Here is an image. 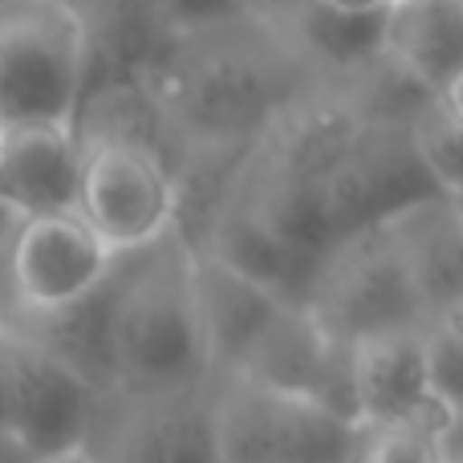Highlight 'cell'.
<instances>
[{"label": "cell", "instance_id": "6da1fadb", "mask_svg": "<svg viewBox=\"0 0 463 463\" xmlns=\"http://www.w3.org/2000/svg\"><path fill=\"white\" fill-rule=\"evenodd\" d=\"M309 65L260 13L216 33L171 41L138 86L159 110L175 151L256 146L305 94Z\"/></svg>", "mask_w": 463, "mask_h": 463}, {"label": "cell", "instance_id": "7a4b0ae2", "mask_svg": "<svg viewBox=\"0 0 463 463\" xmlns=\"http://www.w3.org/2000/svg\"><path fill=\"white\" fill-rule=\"evenodd\" d=\"M114 394H175L216 383L192 288V248L171 232L155 248L118 256Z\"/></svg>", "mask_w": 463, "mask_h": 463}, {"label": "cell", "instance_id": "3957f363", "mask_svg": "<svg viewBox=\"0 0 463 463\" xmlns=\"http://www.w3.org/2000/svg\"><path fill=\"white\" fill-rule=\"evenodd\" d=\"M90 94L81 24L61 0L0 8V127L78 130Z\"/></svg>", "mask_w": 463, "mask_h": 463}, {"label": "cell", "instance_id": "277c9868", "mask_svg": "<svg viewBox=\"0 0 463 463\" xmlns=\"http://www.w3.org/2000/svg\"><path fill=\"white\" fill-rule=\"evenodd\" d=\"M78 216L114 256H135L175 232V159L138 138L78 135Z\"/></svg>", "mask_w": 463, "mask_h": 463}, {"label": "cell", "instance_id": "5b68a950", "mask_svg": "<svg viewBox=\"0 0 463 463\" xmlns=\"http://www.w3.org/2000/svg\"><path fill=\"white\" fill-rule=\"evenodd\" d=\"M305 309L334 342L345 345L399 334V329H427L423 305L411 288L402 256L386 228L342 240L321 260Z\"/></svg>", "mask_w": 463, "mask_h": 463}, {"label": "cell", "instance_id": "8992f818", "mask_svg": "<svg viewBox=\"0 0 463 463\" xmlns=\"http://www.w3.org/2000/svg\"><path fill=\"white\" fill-rule=\"evenodd\" d=\"M118 256L78 212L16 216L0 269V309L53 313L90 297L114 272Z\"/></svg>", "mask_w": 463, "mask_h": 463}, {"label": "cell", "instance_id": "52a82bcc", "mask_svg": "<svg viewBox=\"0 0 463 463\" xmlns=\"http://www.w3.org/2000/svg\"><path fill=\"white\" fill-rule=\"evenodd\" d=\"M216 431L224 463H345L366 439L313 402L264 394L240 378L216 383Z\"/></svg>", "mask_w": 463, "mask_h": 463}, {"label": "cell", "instance_id": "ba28073f", "mask_svg": "<svg viewBox=\"0 0 463 463\" xmlns=\"http://www.w3.org/2000/svg\"><path fill=\"white\" fill-rule=\"evenodd\" d=\"M102 394L73 370L5 334L0 345V435L33 459L94 439Z\"/></svg>", "mask_w": 463, "mask_h": 463}, {"label": "cell", "instance_id": "9c48e42d", "mask_svg": "<svg viewBox=\"0 0 463 463\" xmlns=\"http://www.w3.org/2000/svg\"><path fill=\"white\" fill-rule=\"evenodd\" d=\"M90 448L102 463H224L216 383L175 394H110Z\"/></svg>", "mask_w": 463, "mask_h": 463}, {"label": "cell", "instance_id": "30bf717a", "mask_svg": "<svg viewBox=\"0 0 463 463\" xmlns=\"http://www.w3.org/2000/svg\"><path fill=\"white\" fill-rule=\"evenodd\" d=\"M443 195L419 159L411 130L399 127H362L337 171L326 184V212L337 244L358 232L386 228L402 212Z\"/></svg>", "mask_w": 463, "mask_h": 463}, {"label": "cell", "instance_id": "8fae6325", "mask_svg": "<svg viewBox=\"0 0 463 463\" xmlns=\"http://www.w3.org/2000/svg\"><path fill=\"white\" fill-rule=\"evenodd\" d=\"M192 288H195V313H200L203 345H208L212 378H232L248 362L269 326L288 309L269 288L244 280L240 272L224 269L212 256L192 252Z\"/></svg>", "mask_w": 463, "mask_h": 463}, {"label": "cell", "instance_id": "7c38bea8", "mask_svg": "<svg viewBox=\"0 0 463 463\" xmlns=\"http://www.w3.org/2000/svg\"><path fill=\"white\" fill-rule=\"evenodd\" d=\"M81 143L78 130L0 127V200L21 216L78 212Z\"/></svg>", "mask_w": 463, "mask_h": 463}, {"label": "cell", "instance_id": "4fadbf2b", "mask_svg": "<svg viewBox=\"0 0 463 463\" xmlns=\"http://www.w3.org/2000/svg\"><path fill=\"white\" fill-rule=\"evenodd\" d=\"M61 5L73 13L86 37L90 94L110 86H135L171 49L155 0H61Z\"/></svg>", "mask_w": 463, "mask_h": 463}, {"label": "cell", "instance_id": "5bb4252c", "mask_svg": "<svg viewBox=\"0 0 463 463\" xmlns=\"http://www.w3.org/2000/svg\"><path fill=\"white\" fill-rule=\"evenodd\" d=\"M411 277L427 326L463 309V208L448 195L419 203L386 224Z\"/></svg>", "mask_w": 463, "mask_h": 463}, {"label": "cell", "instance_id": "9a60e30c", "mask_svg": "<svg viewBox=\"0 0 463 463\" xmlns=\"http://www.w3.org/2000/svg\"><path fill=\"white\" fill-rule=\"evenodd\" d=\"M277 24L297 57L313 70L334 78H350L386 57V33H391V8L378 13H342L326 0H293L277 13H260Z\"/></svg>", "mask_w": 463, "mask_h": 463}, {"label": "cell", "instance_id": "2e32d148", "mask_svg": "<svg viewBox=\"0 0 463 463\" xmlns=\"http://www.w3.org/2000/svg\"><path fill=\"white\" fill-rule=\"evenodd\" d=\"M354 383L366 431L402 427L411 411L431 394L427 329H399L354 345Z\"/></svg>", "mask_w": 463, "mask_h": 463}, {"label": "cell", "instance_id": "e0dca14e", "mask_svg": "<svg viewBox=\"0 0 463 463\" xmlns=\"http://www.w3.org/2000/svg\"><path fill=\"white\" fill-rule=\"evenodd\" d=\"M200 256H212L224 269L240 272L244 280L269 288L272 297H280L285 305H297V309H305L309 288L321 269V260H313V256L288 248L280 236H272L240 200H232V208L216 220L212 236L203 240Z\"/></svg>", "mask_w": 463, "mask_h": 463}, {"label": "cell", "instance_id": "ac0fdd59", "mask_svg": "<svg viewBox=\"0 0 463 463\" xmlns=\"http://www.w3.org/2000/svg\"><path fill=\"white\" fill-rule=\"evenodd\" d=\"M337 345L342 342H334V337L313 321L309 309L288 305L232 378H240V383L256 386V391H264V394L313 402V394H317Z\"/></svg>", "mask_w": 463, "mask_h": 463}, {"label": "cell", "instance_id": "d6986e66", "mask_svg": "<svg viewBox=\"0 0 463 463\" xmlns=\"http://www.w3.org/2000/svg\"><path fill=\"white\" fill-rule=\"evenodd\" d=\"M386 57L439 98V90L463 73V0L391 8Z\"/></svg>", "mask_w": 463, "mask_h": 463}, {"label": "cell", "instance_id": "ffe728a7", "mask_svg": "<svg viewBox=\"0 0 463 463\" xmlns=\"http://www.w3.org/2000/svg\"><path fill=\"white\" fill-rule=\"evenodd\" d=\"M411 143H415L419 159H423L427 175L435 179V187L448 200H459L463 195V127L443 110L439 98L411 127Z\"/></svg>", "mask_w": 463, "mask_h": 463}, {"label": "cell", "instance_id": "44dd1931", "mask_svg": "<svg viewBox=\"0 0 463 463\" xmlns=\"http://www.w3.org/2000/svg\"><path fill=\"white\" fill-rule=\"evenodd\" d=\"M155 8L171 41L216 33L256 16V0H155Z\"/></svg>", "mask_w": 463, "mask_h": 463}, {"label": "cell", "instance_id": "7402d4cb", "mask_svg": "<svg viewBox=\"0 0 463 463\" xmlns=\"http://www.w3.org/2000/svg\"><path fill=\"white\" fill-rule=\"evenodd\" d=\"M427 370L431 391L463 411V309L427 326Z\"/></svg>", "mask_w": 463, "mask_h": 463}, {"label": "cell", "instance_id": "603a6c76", "mask_svg": "<svg viewBox=\"0 0 463 463\" xmlns=\"http://www.w3.org/2000/svg\"><path fill=\"white\" fill-rule=\"evenodd\" d=\"M362 463H448L443 448L427 435H415L407 427H386V431H366V451Z\"/></svg>", "mask_w": 463, "mask_h": 463}, {"label": "cell", "instance_id": "cb8c5ba5", "mask_svg": "<svg viewBox=\"0 0 463 463\" xmlns=\"http://www.w3.org/2000/svg\"><path fill=\"white\" fill-rule=\"evenodd\" d=\"M29 463H102V456H98L90 443H78V448H65V451H53V456H37Z\"/></svg>", "mask_w": 463, "mask_h": 463}, {"label": "cell", "instance_id": "d4e9b609", "mask_svg": "<svg viewBox=\"0 0 463 463\" xmlns=\"http://www.w3.org/2000/svg\"><path fill=\"white\" fill-rule=\"evenodd\" d=\"M439 106H443V110H448L451 118H456L459 127H463V73H459V78H451L448 86L439 90Z\"/></svg>", "mask_w": 463, "mask_h": 463}, {"label": "cell", "instance_id": "484cf974", "mask_svg": "<svg viewBox=\"0 0 463 463\" xmlns=\"http://www.w3.org/2000/svg\"><path fill=\"white\" fill-rule=\"evenodd\" d=\"M326 5L342 8V13H378V8H391V0H326Z\"/></svg>", "mask_w": 463, "mask_h": 463}, {"label": "cell", "instance_id": "4316f807", "mask_svg": "<svg viewBox=\"0 0 463 463\" xmlns=\"http://www.w3.org/2000/svg\"><path fill=\"white\" fill-rule=\"evenodd\" d=\"M285 5H293V0H256V13H277Z\"/></svg>", "mask_w": 463, "mask_h": 463}, {"label": "cell", "instance_id": "83f0119b", "mask_svg": "<svg viewBox=\"0 0 463 463\" xmlns=\"http://www.w3.org/2000/svg\"><path fill=\"white\" fill-rule=\"evenodd\" d=\"M419 5H435V0H391V8H419Z\"/></svg>", "mask_w": 463, "mask_h": 463}, {"label": "cell", "instance_id": "f1b7e54d", "mask_svg": "<svg viewBox=\"0 0 463 463\" xmlns=\"http://www.w3.org/2000/svg\"><path fill=\"white\" fill-rule=\"evenodd\" d=\"M8 5H13V0H0V8H8Z\"/></svg>", "mask_w": 463, "mask_h": 463}, {"label": "cell", "instance_id": "f546056e", "mask_svg": "<svg viewBox=\"0 0 463 463\" xmlns=\"http://www.w3.org/2000/svg\"><path fill=\"white\" fill-rule=\"evenodd\" d=\"M0 345H5V329H0Z\"/></svg>", "mask_w": 463, "mask_h": 463}]
</instances>
